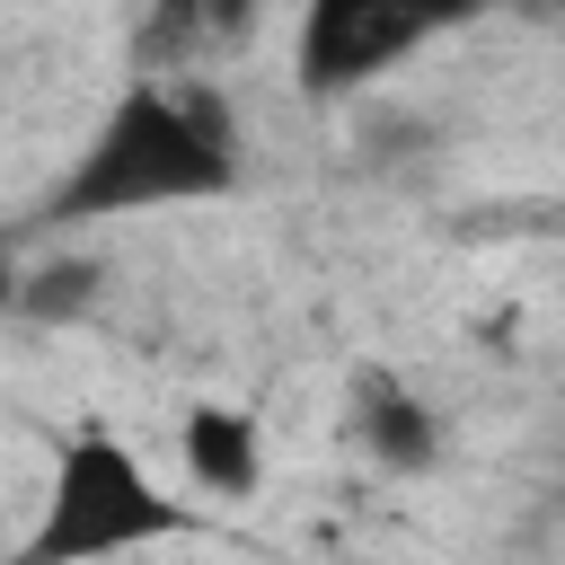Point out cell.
Instances as JSON below:
<instances>
[{"mask_svg": "<svg viewBox=\"0 0 565 565\" xmlns=\"http://www.w3.org/2000/svg\"><path fill=\"white\" fill-rule=\"evenodd\" d=\"M238 194V115L203 71H132L71 168L44 185L35 230H97Z\"/></svg>", "mask_w": 565, "mask_h": 565, "instance_id": "6da1fadb", "label": "cell"}, {"mask_svg": "<svg viewBox=\"0 0 565 565\" xmlns=\"http://www.w3.org/2000/svg\"><path fill=\"white\" fill-rule=\"evenodd\" d=\"M344 433H353V450H362L371 468H388V477L441 468V406H433L406 371H388V362H353V380H344Z\"/></svg>", "mask_w": 565, "mask_h": 565, "instance_id": "277c9868", "label": "cell"}, {"mask_svg": "<svg viewBox=\"0 0 565 565\" xmlns=\"http://www.w3.org/2000/svg\"><path fill=\"white\" fill-rule=\"evenodd\" d=\"M486 0H300V26H291V79L300 97L335 106V97H362L380 88L397 62L433 53L441 35L477 26Z\"/></svg>", "mask_w": 565, "mask_h": 565, "instance_id": "3957f363", "label": "cell"}, {"mask_svg": "<svg viewBox=\"0 0 565 565\" xmlns=\"http://www.w3.org/2000/svg\"><path fill=\"white\" fill-rule=\"evenodd\" d=\"M194 530H203V503L168 494V477L124 433L88 424L53 450L44 503L18 539V565H115V556H141V547H168Z\"/></svg>", "mask_w": 565, "mask_h": 565, "instance_id": "7a4b0ae2", "label": "cell"}, {"mask_svg": "<svg viewBox=\"0 0 565 565\" xmlns=\"http://www.w3.org/2000/svg\"><path fill=\"white\" fill-rule=\"evenodd\" d=\"M177 450H185V486H194L203 503H238V494H256V477H265V441H256V424H247L238 406H221V397L185 406Z\"/></svg>", "mask_w": 565, "mask_h": 565, "instance_id": "5b68a950", "label": "cell"}, {"mask_svg": "<svg viewBox=\"0 0 565 565\" xmlns=\"http://www.w3.org/2000/svg\"><path fill=\"white\" fill-rule=\"evenodd\" d=\"M256 26V0H159L141 18V71H203Z\"/></svg>", "mask_w": 565, "mask_h": 565, "instance_id": "8992f818", "label": "cell"}]
</instances>
